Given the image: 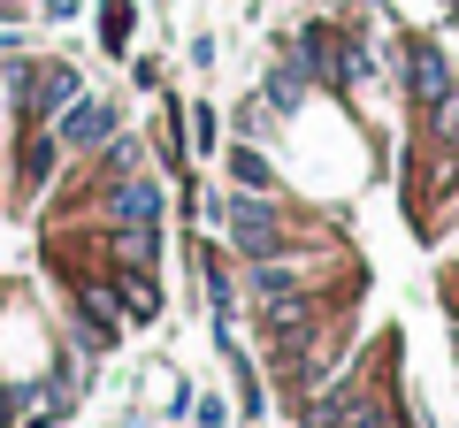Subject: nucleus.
Here are the masks:
<instances>
[{"label": "nucleus", "mask_w": 459, "mask_h": 428, "mask_svg": "<svg viewBox=\"0 0 459 428\" xmlns=\"http://www.w3.org/2000/svg\"><path fill=\"white\" fill-rule=\"evenodd\" d=\"M100 31H108V47H123V39H131V0H108V8H100Z\"/></svg>", "instance_id": "6"}, {"label": "nucleus", "mask_w": 459, "mask_h": 428, "mask_svg": "<svg viewBox=\"0 0 459 428\" xmlns=\"http://www.w3.org/2000/svg\"><path fill=\"white\" fill-rule=\"evenodd\" d=\"M54 153H62V138H31V146H23V176H16V192H39V184L54 176Z\"/></svg>", "instance_id": "5"}, {"label": "nucleus", "mask_w": 459, "mask_h": 428, "mask_svg": "<svg viewBox=\"0 0 459 428\" xmlns=\"http://www.w3.org/2000/svg\"><path fill=\"white\" fill-rule=\"evenodd\" d=\"M8 421H16V406H8V390H0V428H8Z\"/></svg>", "instance_id": "9"}, {"label": "nucleus", "mask_w": 459, "mask_h": 428, "mask_svg": "<svg viewBox=\"0 0 459 428\" xmlns=\"http://www.w3.org/2000/svg\"><path fill=\"white\" fill-rule=\"evenodd\" d=\"M108 131H115V107H108V99H84V92H77V107L62 116V146H100Z\"/></svg>", "instance_id": "3"}, {"label": "nucleus", "mask_w": 459, "mask_h": 428, "mask_svg": "<svg viewBox=\"0 0 459 428\" xmlns=\"http://www.w3.org/2000/svg\"><path fill=\"white\" fill-rule=\"evenodd\" d=\"M406 92L437 131H459V84H452V62H444L437 39H413L406 47Z\"/></svg>", "instance_id": "1"}, {"label": "nucleus", "mask_w": 459, "mask_h": 428, "mask_svg": "<svg viewBox=\"0 0 459 428\" xmlns=\"http://www.w3.org/2000/svg\"><path fill=\"white\" fill-rule=\"evenodd\" d=\"M230 237H238V253H276L283 222H276V207H261V199H230Z\"/></svg>", "instance_id": "2"}, {"label": "nucleus", "mask_w": 459, "mask_h": 428, "mask_svg": "<svg viewBox=\"0 0 459 428\" xmlns=\"http://www.w3.org/2000/svg\"><path fill=\"white\" fill-rule=\"evenodd\" d=\"M108 207L123 214V222H153V214H161V192H153V184H115Z\"/></svg>", "instance_id": "4"}, {"label": "nucleus", "mask_w": 459, "mask_h": 428, "mask_svg": "<svg viewBox=\"0 0 459 428\" xmlns=\"http://www.w3.org/2000/svg\"><path fill=\"white\" fill-rule=\"evenodd\" d=\"M230 161H238V184H261V192H268V161H261V153H253V146H238V153H230Z\"/></svg>", "instance_id": "8"}, {"label": "nucleus", "mask_w": 459, "mask_h": 428, "mask_svg": "<svg viewBox=\"0 0 459 428\" xmlns=\"http://www.w3.org/2000/svg\"><path fill=\"white\" fill-rule=\"evenodd\" d=\"M77 306H84V313H92L100 330H108V321H115V298H108V291H100V283H84V291H77Z\"/></svg>", "instance_id": "7"}]
</instances>
